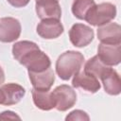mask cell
Here are the masks:
<instances>
[{
	"instance_id": "obj_1",
	"label": "cell",
	"mask_w": 121,
	"mask_h": 121,
	"mask_svg": "<svg viewBox=\"0 0 121 121\" xmlns=\"http://www.w3.org/2000/svg\"><path fill=\"white\" fill-rule=\"evenodd\" d=\"M12 55L20 64L27 69V72H42L51 67L49 57L34 42L15 43L12 45Z\"/></svg>"
},
{
	"instance_id": "obj_2",
	"label": "cell",
	"mask_w": 121,
	"mask_h": 121,
	"mask_svg": "<svg viewBox=\"0 0 121 121\" xmlns=\"http://www.w3.org/2000/svg\"><path fill=\"white\" fill-rule=\"evenodd\" d=\"M84 62V56L74 50H68L59 56L56 61V73L62 80H68L78 72Z\"/></svg>"
},
{
	"instance_id": "obj_3",
	"label": "cell",
	"mask_w": 121,
	"mask_h": 121,
	"mask_svg": "<svg viewBox=\"0 0 121 121\" xmlns=\"http://www.w3.org/2000/svg\"><path fill=\"white\" fill-rule=\"evenodd\" d=\"M116 16V8L113 4L106 2L94 5L85 16V21L92 26H100L105 25Z\"/></svg>"
},
{
	"instance_id": "obj_4",
	"label": "cell",
	"mask_w": 121,
	"mask_h": 121,
	"mask_svg": "<svg viewBox=\"0 0 121 121\" xmlns=\"http://www.w3.org/2000/svg\"><path fill=\"white\" fill-rule=\"evenodd\" d=\"M51 92L55 101V109L60 112L71 109L77 102V94L69 85L61 84Z\"/></svg>"
},
{
	"instance_id": "obj_5",
	"label": "cell",
	"mask_w": 121,
	"mask_h": 121,
	"mask_svg": "<svg viewBox=\"0 0 121 121\" xmlns=\"http://www.w3.org/2000/svg\"><path fill=\"white\" fill-rule=\"evenodd\" d=\"M94 36V30L89 26L80 23L73 25L69 30L70 42L76 47L87 46L93 41Z\"/></svg>"
},
{
	"instance_id": "obj_6",
	"label": "cell",
	"mask_w": 121,
	"mask_h": 121,
	"mask_svg": "<svg viewBox=\"0 0 121 121\" xmlns=\"http://www.w3.org/2000/svg\"><path fill=\"white\" fill-rule=\"evenodd\" d=\"M22 31V26L18 19L13 17L0 18V42L12 43L16 41Z\"/></svg>"
},
{
	"instance_id": "obj_7",
	"label": "cell",
	"mask_w": 121,
	"mask_h": 121,
	"mask_svg": "<svg viewBox=\"0 0 121 121\" xmlns=\"http://www.w3.org/2000/svg\"><path fill=\"white\" fill-rule=\"evenodd\" d=\"M26 90L17 83H7L0 86V105L11 106L21 101L25 96Z\"/></svg>"
},
{
	"instance_id": "obj_8",
	"label": "cell",
	"mask_w": 121,
	"mask_h": 121,
	"mask_svg": "<svg viewBox=\"0 0 121 121\" xmlns=\"http://www.w3.org/2000/svg\"><path fill=\"white\" fill-rule=\"evenodd\" d=\"M97 56L108 66L119 64L121 61V43H100L97 48Z\"/></svg>"
},
{
	"instance_id": "obj_9",
	"label": "cell",
	"mask_w": 121,
	"mask_h": 121,
	"mask_svg": "<svg viewBox=\"0 0 121 121\" xmlns=\"http://www.w3.org/2000/svg\"><path fill=\"white\" fill-rule=\"evenodd\" d=\"M35 10L37 16L43 19H60L61 9L59 0H36Z\"/></svg>"
},
{
	"instance_id": "obj_10",
	"label": "cell",
	"mask_w": 121,
	"mask_h": 121,
	"mask_svg": "<svg viewBox=\"0 0 121 121\" xmlns=\"http://www.w3.org/2000/svg\"><path fill=\"white\" fill-rule=\"evenodd\" d=\"M72 85L75 88H80L92 94L96 93L101 87L98 78L92 74L85 72L84 70H79L73 76Z\"/></svg>"
},
{
	"instance_id": "obj_11",
	"label": "cell",
	"mask_w": 121,
	"mask_h": 121,
	"mask_svg": "<svg viewBox=\"0 0 121 121\" xmlns=\"http://www.w3.org/2000/svg\"><path fill=\"white\" fill-rule=\"evenodd\" d=\"M36 31L43 39H56L62 34L63 26L59 19H43L38 24Z\"/></svg>"
},
{
	"instance_id": "obj_12",
	"label": "cell",
	"mask_w": 121,
	"mask_h": 121,
	"mask_svg": "<svg viewBox=\"0 0 121 121\" xmlns=\"http://www.w3.org/2000/svg\"><path fill=\"white\" fill-rule=\"evenodd\" d=\"M30 82L34 89L48 91L55 81V75L51 67L42 72H28Z\"/></svg>"
},
{
	"instance_id": "obj_13",
	"label": "cell",
	"mask_w": 121,
	"mask_h": 121,
	"mask_svg": "<svg viewBox=\"0 0 121 121\" xmlns=\"http://www.w3.org/2000/svg\"><path fill=\"white\" fill-rule=\"evenodd\" d=\"M97 38L101 43H121V27L117 23L109 22L98 26Z\"/></svg>"
},
{
	"instance_id": "obj_14",
	"label": "cell",
	"mask_w": 121,
	"mask_h": 121,
	"mask_svg": "<svg viewBox=\"0 0 121 121\" xmlns=\"http://www.w3.org/2000/svg\"><path fill=\"white\" fill-rule=\"evenodd\" d=\"M104 90L111 95H117L121 92V79L118 73L111 66L100 77Z\"/></svg>"
},
{
	"instance_id": "obj_15",
	"label": "cell",
	"mask_w": 121,
	"mask_h": 121,
	"mask_svg": "<svg viewBox=\"0 0 121 121\" xmlns=\"http://www.w3.org/2000/svg\"><path fill=\"white\" fill-rule=\"evenodd\" d=\"M33 102L35 106L43 111H50L55 108V101L52 95V92L48 91H42L32 89L31 91Z\"/></svg>"
},
{
	"instance_id": "obj_16",
	"label": "cell",
	"mask_w": 121,
	"mask_h": 121,
	"mask_svg": "<svg viewBox=\"0 0 121 121\" xmlns=\"http://www.w3.org/2000/svg\"><path fill=\"white\" fill-rule=\"evenodd\" d=\"M110 66L106 65L105 63H103L100 59L98 58L97 55L94 56L93 58L89 59L86 62H85V65H84V71L89 73V74H92L93 76L96 77L97 78H100V77L103 75V73L109 68Z\"/></svg>"
},
{
	"instance_id": "obj_17",
	"label": "cell",
	"mask_w": 121,
	"mask_h": 121,
	"mask_svg": "<svg viewBox=\"0 0 121 121\" xmlns=\"http://www.w3.org/2000/svg\"><path fill=\"white\" fill-rule=\"evenodd\" d=\"M95 5L94 0H74L72 4V13L78 19L84 20L89 9Z\"/></svg>"
},
{
	"instance_id": "obj_18",
	"label": "cell",
	"mask_w": 121,
	"mask_h": 121,
	"mask_svg": "<svg viewBox=\"0 0 121 121\" xmlns=\"http://www.w3.org/2000/svg\"><path fill=\"white\" fill-rule=\"evenodd\" d=\"M66 121H75V120H81V121H88L90 120L89 115L81 110H75L69 112V114L65 117Z\"/></svg>"
},
{
	"instance_id": "obj_19",
	"label": "cell",
	"mask_w": 121,
	"mask_h": 121,
	"mask_svg": "<svg viewBox=\"0 0 121 121\" xmlns=\"http://www.w3.org/2000/svg\"><path fill=\"white\" fill-rule=\"evenodd\" d=\"M8 119H11V120H14V119H18L20 120L21 117L14 112H11V111H5V112H2L0 113V120H8Z\"/></svg>"
},
{
	"instance_id": "obj_20",
	"label": "cell",
	"mask_w": 121,
	"mask_h": 121,
	"mask_svg": "<svg viewBox=\"0 0 121 121\" xmlns=\"http://www.w3.org/2000/svg\"><path fill=\"white\" fill-rule=\"evenodd\" d=\"M7 1L15 8H23L26 7L30 0H7Z\"/></svg>"
},
{
	"instance_id": "obj_21",
	"label": "cell",
	"mask_w": 121,
	"mask_h": 121,
	"mask_svg": "<svg viewBox=\"0 0 121 121\" xmlns=\"http://www.w3.org/2000/svg\"><path fill=\"white\" fill-rule=\"evenodd\" d=\"M4 81H5V73H4L3 68L0 66V85H2Z\"/></svg>"
}]
</instances>
